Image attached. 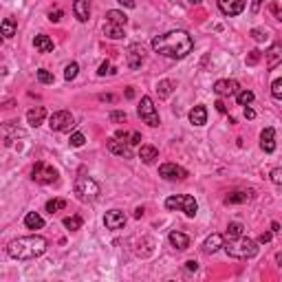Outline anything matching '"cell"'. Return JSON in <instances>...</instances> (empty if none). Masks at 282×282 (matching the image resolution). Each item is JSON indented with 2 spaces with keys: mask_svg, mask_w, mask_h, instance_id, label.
Here are the masks:
<instances>
[{
  "mask_svg": "<svg viewBox=\"0 0 282 282\" xmlns=\"http://www.w3.org/2000/svg\"><path fill=\"white\" fill-rule=\"evenodd\" d=\"M194 49V40L187 31H168L163 35H157L152 40V51L163 58H172V60H183L190 51Z\"/></svg>",
  "mask_w": 282,
  "mask_h": 282,
  "instance_id": "1",
  "label": "cell"
},
{
  "mask_svg": "<svg viewBox=\"0 0 282 282\" xmlns=\"http://www.w3.org/2000/svg\"><path fill=\"white\" fill-rule=\"evenodd\" d=\"M46 247H49V241L44 236L34 234V236H22L11 241L7 247V253L13 260H34V258H40L46 251Z\"/></svg>",
  "mask_w": 282,
  "mask_h": 282,
  "instance_id": "2",
  "label": "cell"
},
{
  "mask_svg": "<svg viewBox=\"0 0 282 282\" xmlns=\"http://www.w3.org/2000/svg\"><path fill=\"white\" fill-rule=\"evenodd\" d=\"M223 249L227 256L238 258V260H247V258H253L258 253V243L247 236H238L234 241H227V245L223 243Z\"/></svg>",
  "mask_w": 282,
  "mask_h": 282,
  "instance_id": "3",
  "label": "cell"
},
{
  "mask_svg": "<svg viewBox=\"0 0 282 282\" xmlns=\"http://www.w3.org/2000/svg\"><path fill=\"white\" fill-rule=\"evenodd\" d=\"M166 208L168 210H181V212H185V216L194 218L196 212H199V203H196V199L190 194H178V196L166 199Z\"/></svg>",
  "mask_w": 282,
  "mask_h": 282,
  "instance_id": "4",
  "label": "cell"
},
{
  "mask_svg": "<svg viewBox=\"0 0 282 282\" xmlns=\"http://www.w3.org/2000/svg\"><path fill=\"white\" fill-rule=\"evenodd\" d=\"M100 185L97 181H93L91 176H77L75 178V194L82 201H95L100 196Z\"/></svg>",
  "mask_w": 282,
  "mask_h": 282,
  "instance_id": "5",
  "label": "cell"
},
{
  "mask_svg": "<svg viewBox=\"0 0 282 282\" xmlns=\"http://www.w3.org/2000/svg\"><path fill=\"white\" fill-rule=\"evenodd\" d=\"M31 178H34L35 183H40V185H49V183L58 181V170L44 161H37L34 166V170H31Z\"/></svg>",
  "mask_w": 282,
  "mask_h": 282,
  "instance_id": "6",
  "label": "cell"
},
{
  "mask_svg": "<svg viewBox=\"0 0 282 282\" xmlns=\"http://www.w3.org/2000/svg\"><path fill=\"white\" fill-rule=\"evenodd\" d=\"M49 126L55 133H70L75 128V119L69 110H58L49 117Z\"/></svg>",
  "mask_w": 282,
  "mask_h": 282,
  "instance_id": "7",
  "label": "cell"
},
{
  "mask_svg": "<svg viewBox=\"0 0 282 282\" xmlns=\"http://www.w3.org/2000/svg\"><path fill=\"white\" fill-rule=\"evenodd\" d=\"M139 117H141V121H145L148 126H152V128H157L161 121H159V112H157V106H154V102H152V97H141V102H139Z\"/></svg>",
  "mask_w": 282,
  "mask_h": 282,
  "instance_id": "8",
  "label": "cell"
},
{
  "mask_svg": "<svg viewBox=\"0 0 282 282\" xmlns=\"http://www.w3.org/2000/svg\"><path fill=\"white\" fill-rule=\"evenodd\" d=\"M159 176H163L166 181H183V178H187V170L176 163H163L159 168Z\"/></svg>",
  "mask_w": 282,
  "mask_h": 282,
  "instance_id": "9",
  "label": "cell"
},
{
  "mask_svg": "<svg viewBox=\"0 0 282 282\" xmlns=\"http://www.w3.org/2000/svg\"><path fill=\"white\" fill-rule=\"evenodd\" d=\"M108 150H110L112 154H117V157H124V159H130L133 157V150H130V141L126 139H117V137H110L106 141Z\"/></svg>",
  "mask_w": 282,
  "mask_h": 282,
  "instance_id": "10",
  "label": "cell"
},
{
  "mask_svg": "<svg viewBox=\"0 0 282 282\" xmlns=\"http://www.w3.org/2000/svg\"><path fill=\"white\" fill-rule=\"evenodd\" d=\"M238 91H241V84H238L236 79H218V82L214 84V93H216L218 97L236 95Z\"/></svg>",
  "mask_w": 282,
  "mask_h": 282,
  "instance_id": "11",
  "label": "cell"
},
{
  "mask_svg": "<svg viewBox=\"0 0 282 282\" xmlns=\"http://www.w3.org/2000/svg\"><path fill=\"white\" fill-rule=\"evenodd\" d=\"M218 9H220V13H225L229 18L238 16L245 9V0H218Z\"/></svg>",
  "mask_w": 282,
  "mask_h": 282,
  "instance_id": "12",
  "label": "cell"
},
{
  "mask_svg": "<svg viewBox=\"0 0 282 282\" xmlns=\"http://www.w3.org/2000/svg\"><path fill=\"white\" fill-rule=\"evenodd\" d=\"M104 225L108 229H121L126 225V214L121 210H110L104 216Z\"/></svg>",
  "mask_w": 282,
  "mask_h": 282,
  "instance_id": "13",
  "label": "cell"
},
{
  "mask_svg": "<svg viewBox=\"0 0 282 282\" xmlns=\"http://www.w3.org/2000/svg\"><path fill=\"white\" fill-rule=\"evenodd\" d=\"M73 13L79 22H88V18H91V0H75Z\"/></svg>",
  "mask_w": 282,
  "mask_h": 282,
  "instance_id": "14",
  "label": "cell"
},
{
  "mask_svg": "<svg viewBox=\"0 0 282 282\" xmlns=\"http://www.w3.org/2000/svg\"><path fill=\"white\" fill-rule=\"evenodd\" d=\"M22 135H25V133H22V130L13 124V121H9V124H0V137L4 139V143H11L13 139L22 137Z\"/></svg>",
  "mask_w": 282,
  "mask_h": 282,
  "instance_id": "15",
  "label": "cell"
},
{
  "mask_svg": "<svg viewBox=\"0 0 282 282\" xmlns=\"http://www.w3.org/2000/svg\"><path fill=\"white\" fill-rule=\"evenodd\" d=\"M260 148L265 152H274L276 150V130L274 128H265L260 135Z\"/></svg>",
  "mask_w": 282,
  "mask_h": 282,
  "instance_id": "16",
  "label": "cell"
},
{
  "mask_svg": "<svg viewBox=\"0 0 282 282\" xmlns=\"http://www.w3.org/2000/svg\"><path fill=\"white\" fill-rule=\"evenodd\" d=\"M168 241H170V245L178 249V251H183V249L190 247V236L183 232H170V236H168Z\"/></svg>",
  "mask_w": 282,
  "mask_h": 282,
  "instance_id": "17",
  "label": "cell"
},
{
  "mask_svg": "<svg viewBox=\"0 0 282 282\" xmlns=\"http://www.w3.org/2000/svg\"><path fill=\"white\" fill-rule=\"evenodd\" d=\"M223 243H225V238L220 236V234H212V236L205 238V243H203V251H205V253H216L220 247H223Z\"/></svg>",
  "mask_w": 282,
  "mask_h": 282,
  "instance_id": "18",
  "label": "cell"
},
{
  "mask_svg": "<svg viewBox=\"0 0 282 282\" xmlns=\"http://www.w3.org/2000/svg\"><path fill=\"white\" fill-rule=\"evenodd\" d=\"M44 117H46L44 106H35V108H31V110L27 112V121H29L31 128H37V126L44 121Z\"/></svg>",
  "mask_w": 282,
  "mask_h": 282,
  "instance_id": "19",
  "label": "cell"
},
{
  "mask_svg": "<svg viewBox=\"0 0 282 282\" xmlns=\"http://www.w3.org/2000/svg\"><path fill=\"white\" fill-rule=\"evenodd\" d=\"M190 121L194 126H205L208 124V108L205 106H194L190 110Z\"/></svg>",
  "mask_w": 282,
  "mask_h": 282,
  "instance_id": "20",
  "label": "cell"
},
{
  "mask_svg": "<svg viewBox=\"0 0 282 282\" xmlns=\"http://www.w3.org/2000/svg\"><path fill=\"white\" fill-rule=\"evenodd\" d=\"M139 159L143 163H154L159 159V150L154 145H141L139 148Z\"/></svg>",
  "mask_w": 282,
  "mask_h": 282,
  "instance_id": "21",
  "label": "cell"
},
{
  "mask_svg": "<svg viewBox=\"0 0 282 282\" xmlns=\"http://www.w3.org/2000/svg\"><path fill=\"white\" fill-rule=\"evenodd\" d=\"M280 58H282V46L274 44L269 51H267V67L276 69V67H278V62H280Z\"/></svg>",
  "mask_w": 282,
  "mask_h": 282,
  "instance_id": "22",
  "label": "cell"
},
{
  "mask_svg": "<svg viewBox=\"0 0 282 282\" xmlns=\"http://www.w3.org/2000/svg\"><path fill=\"white\" fill-rule=\"evenodd\" d=\"M25 225H27V229H42L44 227V218L37 212H29L25 216Z\"/></svg>",
  "mask_w": 282,
  "mask_h": 282,
  "instance_id": "23",
  "label": "cell"
},
{
  "mask_svg": "<svg viewBox=\"0 0 282 282\" xmlns=\"http://www.w3.org/2000/svg\"><path fill=\"white\" fill-rule=\"evenodd\" d=\"M16 29H18L16 18H4L2 25H0V35L2 37H13L16 35Z\"/></svg>",
  "mask_w": 282,
  "mask_h": 282,
  "instance_id": "24",
  "label": "cell"
},
{
  "mask_svg": "<svg viewBox=\"0 0 282 282\" xmlns=\"http://www.w3.org/2000/svg\"><path fill=\"white\" fill-rule=\"evenodd\" d=\"M34 44L40 53H51V51H53V40H51L49 35H35Z\"/></svg>",
  "mask_w": 282,
  "mask_h": 282,
  "instance_id": "25",
  "label": "cell"
},
{
  "mask_svg": "<svg viewBox=\"0 0 282 282\" xmlns=\"http://www.w3.org/2000/svg\"><path fill=\"white\" fill-rule=\"evenodd\" d=\"M143 51L139 49V46H130V51H128V67L130 69H139L141 67V62H143Z\"/></svg>",
  "mask_w": 282,
  "mask_h": 282,
  "instance_id": "26",
  "label": "cell"
},
{
  "mask_svg": "<svg viewBox=\"0 0 282 282\" xmlns=\"http://www.w3.org/2000/svg\"><path fill=\"white\" fill-rule=\"evenodd\" d=\"M106 18L110 25H119V27H126V22H128V16H126L124 11H117V9H110V11L106 13Z\"/></svg>",
  "mask_w": 282,
  "mask_h": 282,
  "instance_id": "27",
  "label": "cell"
},
{
  "mask_svg": "<svg viewBox=\"0 0 282 282\" xmlns=\"http://www.w3.org/2000/svg\"><path fill=\"white\" fill-rule=\"evenodd\" d=\"M175 91V82H170V79H161V82L157 84V93H159V100H168L170 97V93Z\"/></svg>",
  "mask_w": 282,
  "mask_h": 282,
  "instance_id": "28",
  "label": "cell"
},
{
  "mask_svg": "<svg viewBox=\"0 0 282 282\" xmlns=\"http://www.w3.org/2000/svg\"><path fill=\"white\" fill-rule=\"evenodd\" d=\"M104 35L106 37H110V40H121L124 37V27H119V25H108L104 27Z\"/></svg>",
  "mask_w": 282,
  "mask_h": 282,
  "instance_id": "29",
  "label": "cell"
},
{
  "mask_svg": "<svg viewBox=\"0 0 282 282\" xmlns=\"http://www.w3.org/2000/svg\"><path fill=\"white\" fill-rule=\"evenodd\" d=\"M249 201V192H232V194L225 196V205H238Z\"/></svg>",
  "mask_w": 282,
  "mask_h": 282,
  "instance_id": "30",
  "label": "cell"
},
{
  "mask_svg": "<svg viewBox=\"0 0 282 282\" xmlns=\"http://www.w3.org/2000/svg\"><path fill=\"white\" fill-rule=\"evenodd\" d=\"M243 232H245V227H243L241 223H229V227H227V232H225L223 238H227V241H234V238L243 236Z\"/></svg>",
  "mask_w": 282,
  "mask_h": 282,
  "instance_id": "31",
  "label": "cell"
},
{
  "mask_svg": "<svg viewBox=\"0 0 282 282\" xmlns=\"http://www.w3.org/2000/svg\"><path fill=\"white\" fill-rule=\"evenodd\" d=\"M84 220L82 216H69V218H64V227L70 229V232H77V229H82Z\"/></svg>",
  "mask_w": 282,
  "mask_h": 282,
  "instance_id": "32",
  "label": "cell"
},
{
  "mask_svg": "<svg viewBox=\"0 0 282 282\" xmlns=\"http://www.w3.org/2000/svg\"><path fill=\"white\" fill-rule=\"evenodd\" d=\"M64 208H67V201H64V199H53V201L46 203V212H49V214H55V212H60Z\"/></svg>",
  "mask_w": 282,
  "mask_h": 282,
  "instance_id": "33",
  "label": "cell"
},
{
  "mask_svg": "<svg viewBox=\"0 0 282 282\" xmlns=\"http://www.w3.org/2000/svg\"><path fill=\"white\" fill-rule=\"evenodd\" d=\"M236 102L241 106H249L253 102V93L251 91H238L236 93Z\"/></svg>",
  "mask_w": 282,
  "mask_h": 282,
  "instance_id": "34",
  "label": "cell"
},
{
  "mask_svg": "<svg viewBox=\"0 0 282 282\" xmlns=\"http://www.w3.org/2000/svg\"><path fill=\"white\" fill-rule=\"evenodd\" d=\"M77 73H79L77 62H70L69 67L64 69V79H67V82H70V79H75V77H77Z\"/></svg>",
  "mask_w": 282,
  "mask_h": 282,
  "instance_id": "35",
  "label": "cell"
},
{
  "mask_svg": "<svg viewBox=\"0 0 282 282\" xmlns=\"http://www.w3.org/2000/svg\"><path fill=\"white\" fill-rule=\"evenodd\" d=\"M37 79H40V82L42 84H53V73H49V70H46V69H40V70H37Z\"/></svg>",
  "mask_w": 282,
  "mask_h": 282,
  "instance_id": "36",
  "label": "cell"
},
{
  "mask_svg": "<svg viewBox=\"0 0 282 282\" xmlns=\"http://www.w3.org/2000/svg\"><path fill=\"white\" fill-rule=\"evenodd\" d=\"M84 141H86V137H84L82 133H73L69 139V143L73 145V148H79V145H84Z\"/></svg>",
  "mask_w": 282,
  "mask_h": 282,
  "instance_id": "37",
  "label": "cell"
},
{
  "mask_svg": "<svg viewBox=\"0 0 282 282\" xmlns=\"http://www.w3.org/2000/svg\"><path fill=\"white\" fill-rule=\"evenodd\" d=\"M271 95L274 100H282V79H276L274 86H271Z\"/></svg>",
  "mask_w": 282,
  "mask_h": 282,
  "instance_id": "38",
  "label": "cell"
},
{
  "mask_svg": "<svg viewBox=\"0 0 282 282\" xmlns=\"http://www.w3.org/2000/svg\"><path fill=\"white\" fill-rule=\"evenodd\" d=\"M112 73H115V69H112L110 62H102L100 70H97V75H100V77H104V75H112Z\"/></svg>",
  "mask_w": 282,
  "mask_h": 282,
  "instance_id": "39",
  "label": "cell"
},
{
  "mask_svg": "<svg viewBox=\"0 0 282 282\" xmlns=\"http://www.w3.org/2000/svg\"><path fill=\"white\" fill-rule=\"evenodd\" d=\"M110 121H112V124H121V121H126V112L112 110V112H110Z\"/></svg>",
  "mask_w": 282,
  "mask_h": 282,
  "instance_id": "40",
  "label": "cell"
},
{
  "mask_svg": "<svg viewBox=\"0 0 282 282\" xmlns=\"http://www.w3.org/2000/svg\"><path fill=\"white\" fill-rule=\"evenodd\" d=\"M62 16H64L62 9H51V11H49V20L51 22H60V20H62Z\"/></svg>",
  "mask_w": 282,
  "mask_h": 282,
  "instance_id": "41",
  "label": "cell"
},
{
  "mask_svg": "<svg viewBox=\"0 0 282 282\" xmlns=\"http://www.w3.org/2000/svg\"><path fill=\"white\" fill-rule=\"evenodd\" d=\"M271 181H274L276 185H280L282 183V170L280 168H274V170H271Z\"/></svg>",
  "mask_w": 282,
  "mask_h": 282,
  "instance_id": "42",
  "label": "cell"
},
{
  "mask_svg": "<svg viewBox=\"0 0 282 282\" xmlns=\"http://www.w3.org/2000/svg\"><path fill=\"white\" fill-rule=\"evenodd\" d=\"M251 37H253L256 42H265V40H267V34H262L260 29H253V31H251Z\"/></svg>",
  "mask_w": 282,
  "mask_h": 282,
  "instance_id": "43",
  "label": "cell"
},
{
  "mask_svg": "<svg viewBox=\"0 0 282 282\" xmlns=\"http://www.w3.org/2000/svg\"><path fill=\"white\" fill-rule=\"evenodd\" d=\"M258 60H260V51H251V53H249V58H247V64H256Z\"/></svg>",
  "mask_w": 282,
  "mask_h": 282,
  "instance_id": "44",
  "label": "cell"
},
{
  "mask_svg": "<svg viewBox=\"0 0 282 282\" xmlns=\"http://www.w3.org/2000/svg\"><path fill=\"white\" fill-rule=\"evenodd\" d=\"M130 145H133V143H139V141H141V135L137 133V130H135V133H130Z\"/></svg>",
  "mask_w": 282,
  "mask_h": 282,
  "instance_id": "45",
  "label": "cell"
},
{
  "mask_svg": "<svg viewBox=\"0 0 282 282\" xmlns=\"http://www.w3.org/2000/svg\"><path fill=\"white\" fill-rule=\"evenodd\" d=\"M196 267H199V262H196V260H187L185 262V269L187 271H196Z\"/></svg>",
  "mask_w": 282,
  "mask_h": 282,
  "instance_id": "46",
  "label": "cell"
},
{
  "mask_svg": "<svg viewBox=\"0 0 282 282\" xmlns=\"http://www.w3.org/2000/svg\"><path fill=\"white\" fill-rule=\"evenodd\" d=\"M269 241H271V234L269 232L260 234V238H258V243H262V245H265V243H269Z\"/></svg>",
  "mask_w": 282,
  "mask_h": 282,
  "instance_id": "47",
  "label": "cell"
},
{
  "mask_svg": "<svg viewBox=\"0 0 282 282\" xmlns=\"http://www.w3.org/2000/svg\"><path fill=\"white\" fill-rule=\"evenodd\" d=\"M119 4H124V7H128V9H135V0H117Z\"/></svg>",
  "mask_w": 282,
  "mask_h": 282,
  "instance_id": "48",
  "label": "cell"
},
{
  "mask_svg": "<svg viewBox=\"0 0 282 282\" xmlns=\"http://www.w3.org/2000/svg\"><path fill=\"white\" fill-rule=\"evenodd\" d=\"M214 106H216V110H218V112H227V106H225V104H223V102H220V100L216 102Z\"/></svg>",
  "mask_w": 282,
  "mask_h": 282,
  "instance_id": "49",
  "label": "cell"
},
{
  "mask_svg": "<svg viewBox=\"0 0 282 282\" xmlns=\"http://www.w3.org/2000/svg\"><path fill=\"white\" fill-rule=\"evenodd\" d=\"M245 117H247V119H253V117H256V110H253V108H247V106H245Z\"/></svg>",
  "mask_w": 282,
  "mask_h": 282,
  "instance_id": "50",
  "label": "cell"
},
{
  "mask_svg": "<svg viewBox=\"0 0 282 282\" xmlns=\"http://www.w3.org/2000/svg\"><path fill=\"white\" fill-rule=\"evenodd\" d=\"M115 137H117V139H126V141H128L130 135L126 133V130H117V135H115Z\"/></svg>",
  "mask_w": 282,
  "mask_h": 282,
  "instance_id": "51",
  "label": "cell"
},
{
  "mask_svg": "<svg viewBox=\"0 0 282 282\" xmlns=\"http://www.w3.org/2000/svg\"><path fill=\"white\" fill-rule=\"evenodd\" d=\"M260 4H262V0H253V2H251V11H258Z\"/></svg>",
  "mask_w": 282,
  "mask_h": 282,
  "instance_id": "52",
  "label": "cell"
},
{
  "mask_svg": "<svg viewBox=\"0 0 282 282\" xmlns=\"http://www.w3.org/2000/svg\"><path fill=\"white\" fill-rule=\"evenodd\" d=\"M100 100H102V102H112L115 97H112V95H100Z\"/></svg>",
  "mask_w": 282,
  "mask_h": 282,
  "instance_id": "53",
  "label": "cell"
},
{
  "mask_svg": "<svg viewBox=\"0 0 282 282\" xmlns=\"http://www.w3.org/2000/svg\"><path fill=\"white\" fill-rule=\"evenodd\" d=\"M271 232L278 234V232H280V225H278V223H271Z\"/></svg>",
  "mask_w": 282,
  "mask_h": 282,
  "instance_id": "54",
  "label": "cell"
},
{
  "mask_svg": "<svg viewBox=\"0 0 282 282\" xmlns=\"http://www.w3.org/2000/svg\"><path fill=\"white\" fill-rule=\"evenodd\" d=\"M126 97H128V100H133V97H135V91H133V88H128V91H126Z\"/></svg>",
  "mask_w": 282,
  "mask_h": 282,
  "instance_id": "55",
  "label": "cell"
},
{
  "mask_svg": "<svg viewBox=\"0 0 282 282\" xmlns=\"http://www.w3.org/2000/svg\"><path fill=\"white\" fill-rule=\"evenodd\" d=\"M190 2H192V4H199V2H201V0H190Z\"/></svg>",
  "mask_w": 282,
  "mask_h": 282,
  "instance_id": "56",
  "label": "cell"
},
{
  "mask_svg": "<svg viewBox=\"0 0 282 282\" xmlns=\"http://www.w3.org/2000/svg\"><path fill=\"white\" fill-rule=\"evenodd\" d=\"M0 42H2V35H0Z\"/></svg>",
  "mask_w": 282,
  "mask_h": 282,
  "instance_id": "57",
  "label": "cell"
}]
</instances>
